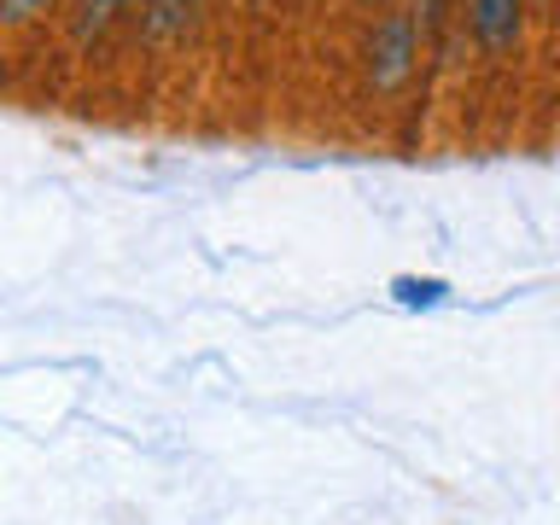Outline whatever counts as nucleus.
I'll use <instances>...</instances> for the list:
<instances>
[{"label":"nucleus","instance_id":"obj_8","mask_svg":"<svg viewBox=\"0 0 560 525\" xmlns=\"http://www.w3.org/2000/svg\"><path fill=\"white\" fill-rule=\"evenodd\" d=\"M135 7H147V0H135Z\"/></svg>","mask_w":560,"mask_h":525},{"label":"nucleus","instance_id":"obj_3","mask_svg":"<svg viewBox=\"0 0 560 525\" xmlns=\"http://www.w3.org/2000/svg\"><path fill=\"white\" fill-rule=\"evenodd\" d=\"M129 7H135V0H77V7H70V47L88 52Z\"/></svg>","mask_w":560,"mask_h":525},{"label":"nucleus","instance_id":"obj_7","mask_svg":"<svg viewBox=\"0 0 560 525\" xmlns=\"http://www.w3.org/2000/svg\"><path fill=\"white\" fill-rule=\"evenodd\" d=\"M455 7V0H420V7H415V18H420V30H438V24H444V12ZM462 12H467V0H462Z\"/></svg>","mask_w":560,"mask_h":525},{"label":"nucleus","instance_id":"obj_4","mask_svg":"<svg viewBox=\"0 0 560 525\" xmlns=\"http://www.w3.org/2000/svg\"><path fill=\"white\" fill-rule=\"evenodd\" d=\"M199 7L205 0H147V7H140V35H147V42H170V35L187 30V18Z\"/></svg>","mask_w":560,"mask_h":525},{"label":"nucleus","instance_id":"obj_1","mask_svg":"<svg viewBox=\"0 0 560 525\" xmlns=\"http://www.w3.org/2000/svg\"><path fill=\"white\" fill-rule=\"evenodd\" d=\"M420 70V18L409 7H385L362 35V77L380 100L402 94Z\"/></svg>","mask_w":560,"mask_h":525},{"label":"nucleus","instance_id":"obj_6","mask_svg":"<svg viewBox=\"0 0 560 525\" xmlns=\"http://www.w3.org/2000/svg\"><path fill=\"white\" fill-rule=\"evenodd\" d=\"M397 298L402 304H438V298H444V280H397Z\"/></svg>","mask_w":560,"mask_h":525},{"label":"nucleus","instance_id":"obj_5","mask_svg":"<svg viewBox=\"0 0 560 525\" xmlns=\"http://www.w3.org/2000/svg\"><path fill=\"white\" fill-rule=\"evenodd\" d=\"M52 7H59V0H0V30H24Z\"/></svg>","mask_w":560,"mask_h":525},{"label":"nucleus","instance_id":"obj_2","mask_svg":"<svg viewBox=\"0 0 560 525\" xmlns=\"http://www.w3.org/2000/svg\"><path fill=\"white\" fill-rule=\"evenodd\" d=\"M525 30V0H467V35L485 59H508Z\"/></svg>","mask_w":560,"mask_h":525}]
</instances>
